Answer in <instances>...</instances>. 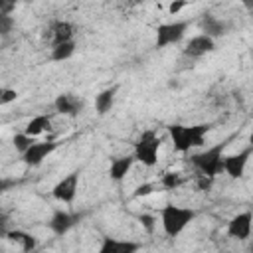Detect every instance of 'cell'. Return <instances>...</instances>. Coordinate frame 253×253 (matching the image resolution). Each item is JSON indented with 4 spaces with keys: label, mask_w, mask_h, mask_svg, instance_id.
I'll list each match as a JSON object with an SVG mask.
<instances>
[{
    "label": "cell",
    "mask_w": 253,
    "mask_h": 253,
    "mask_svg": "<svg viewBox=\"0 0 253 253\" xmlns=\"http://www.w3.org/2000/svg\"><path fill=\"white\" fill-rule=\"evenodd\" d=\"M210 125H192V126H184V125H170L168 132L170 138L174 142V148L178 152H188L192 146H202L206 134L210 132Z\"/></svg>",
    "instance_id": "cell-1"
},
{
    "label": "cell",
    "mask_w": 253,
    "mask_h": 253,
    "mask_svg": "<svg viewBox=\"0 0 253 253\" xmlns=\"http://www.w3.org/2000/svg\"><path fill=\"white\" fill-rule=\"evenodd\" d=\"M196 217V211L190 208H180L174 204H166L160 211V221L164 227V233L168 237H176L180 235Z\"/></svg>",
    "instance_id": "cell-2"
},
{
    "label": "cell",
    "mask_w": 253,
    "mask_h": 253,
    "mask_svg": "<svg viewBox=\"0 0 253 253\" xmlns=\"http://www.w3.org/2000/svg\"><path fill=\"white\" fill-rule=\"evenodd\" d=\"M223 148H225V144L219 142L211 148H206L202 152L192 154L190 160L202 174H206L210 178H215L217 174L223 172Z\"/></svg>",
    "instance_id": "cell-3"
},
{
    "label": "cell",
    "mask_w": 253,
    "mask_h": 253,
    "mask_svg": "<svg viewBox=\"0 0 253 253\" xmlns=\"http://www.w3.org/2000/svg\"><path fill=\"white\" fill-rule=\"evenodd\" d=\"M158 150H160V138L156 136L154 130H144L140 138L134 142V158L144 166H154L158 162Z\"/></svg>",
    "instance_id": "cell-4"
},
{
    "label": "cell",
    "mask_w": 253,
    "mask_h": 253,
    "mask_svg": "<svg viewBox=\"0 0 253 253\" xmlns=\"http://www.w3.org/2000/svg\"><path fill=\"white\" fill-rule=\"evenodd\" d=\"M188 30V22H170L156 28V47H166L172 43H178Z\"/></svg>",
    "instance_id": "cell-5"
},
{
    "label": "cell",
    "mask_w": 253,
    "mask_h": 253,
    "mask_svg": "<svg viewBox=\"0 0 253 253\" xmlns=\"http://www.w3.org/2000/svg\"><path fill=\"white\" fill-rule=\"evenodd\" d=\"M77 190H79V170H73L69 172L67 176H63L51 190L53 198L63 202V204H73L75 196H77Z\"/></svg>",
    "instance_id": "cell-6"
},
{
    "label": "cell",
    "mask_w": 253,
    "mask_h": 253,
    "mask_svg": "<svg viewBox=\"0 0 253 253\" xmlns=\"http://www.w3.org/2000/svg\"><path fill=\"white\" fill-rule=\"evenodd\" d=\"M57 148V142L55 140H43V142H36L34 140V144L22 154V160H24V164H28V166H40L53 150Z\"/></svg>",
    "instance_id": "cell-7"
},
{
    "label": "cell",
    "mask_w": 253,
    "mask_h": 253,
    "mask_svg": "<svg viewBox=\"0 0 253 253\" xmlns=\"http://www.w3.org/2000/svg\"><path fill=\"white\" fill-rule=\"evenodd\" d=\"M251 227H253V213L251 211H241L237 215H233L227 223V235L239 241H245L251 235Z\"/></svg>",
    "instance_id": "cell-8"
},
{
    "label": "cell",
    "mask_w": 253,
    "mask_h": 253,
    "mask_svg": "<svg viewBox=\"0 0 253 253\" xmlns=\"http://www.w3.org/2000/svg\"><path fill=\"white\" fill-rule=\"evenodd\" d=\"M251 152H253V146H249V148H245V150H241L237 154L223 156V172L229 178H233V180L241 178L243 172H245V168H247V160H249Z\"/></svg>",
    "instance_id": "cell-9"
},
{
    "label": "cell",
    "mask_w": 253,
    "mask_h": 253,
    "mask_svg": "<svg viewBox=\"0 0 253 253\" xmlns=\"http://www.w3.org/2000/svg\"><path fill=\"white\" fill-rule=\"evenodd\" d=\"M79 219H81V213H69L63 210H57V211H53V215L49 219V229L55 235H65L73 225H77Z\"/></svg>",
    "instance_id": "cell-10"
},
{
    "label": "cell",
    "mask_w": 253,
    "mask_h": 253,
    "mask_svg": "<svg viewBox=\"0 0 253 253\" xmlns=\"http://www.w3.org/2000/svg\"><path fill=\"white\" fill-rule=\"evenodd\" d=\"M213 47H215L213 38H210V36H206V34H200V36L190 38V42H188L186 47H184V53L190 55V57H200V55H204V53L213 51Z\"/></svg>",
    "instance_id": "cell-11"
},
{
    "label": "cell",
    "mask_w": 253,
    "mask_h": 253,
    "mask_svg": "<svg viewBox=\"0 0 253 253\" xmlns=\"http://www.w3.org/2000/svg\"><path fill=\"white\" fill-rule=\"evenodd\" d=\"M53 105H55V111H57V113L67 115V117H77V115L81 113V109H83V101L77 99V97L71 95V93H61V95H57V99H55Z\"/></svg>",
    "instance_id": "cell-12"
},
{
    "label": "cell",
    "mask_w": 253,
    "mask_h": 253,
    "mask_svg": "<svg viewBox=\"0 0 253 253\" xmlns=\"http://www.w3.org/2000/svg\"><path fill=\"white\" fill-rule=\"evenodd\" d=\"M134 160H136L134 156H119V158H113V160H111V168H109V176H111V180H115V182L125 180L126 174L130 172Z\"/></svg>",
    "instance_id": "cell-13"
},
{
    "label": "cell",
    "mask_w": 253,
    "mask_h": 253,
    "mask_svg": "<svg viewBox=\"0 0 253 253\" xmlns=\"http://www.w3.org/2000/svg\"><path fill=\"white\" fill-rule=\"evenodd\" d=\"M138 249L140 245L134 241H119L113 237H103L101 243V253H134Z\"/></svg>",
    "instance_id": "cell-14"
},
{
    "label": "cell",
    "mask_w": 253,
    "mask_h": 253,
    "mask_svg": "<svg viewBox=\"0 0 253 253\" xmlns=\"http://www.w3.org/2000/svg\"><path fill=\"white\" fill-rule=\"evenodd\" d=\"M200 28H202V32H204L206 36H210V38H219V36H223L225 30H227V26H225L221 20H217L215 16H211V14H208V12L202 14Z\"/></svg>",
    "instance_id": "cell-15"
},
{
    "label": "cell",
    "mask_w": 253,
    "mask_h": 253,
    "mask_svg": "<svg viewBox=\"0 0 253 253\" xmlns=\"http://www.w3.org/2000/svg\"><path fill=\"white\" fill-rule=\"evenodd\" d=\"M117 85H113V87H107V89H103L97 97H95V111H97V115L99 117H103V115H107L111 109H113V105H115V95H117Z\"/></svg>",
    "instance_id": "cell-16"
},
{
    "label": "cell",
    "mask_w": 253,
    "mask_h": 253,
    "mask_svg": "<svg viewBox=\"0 0 253 253\" xmlns=\"http://www.w3.org/2000/svg\"><path fill=\"white\" fill-rule=\"evenodd\" d=\"M4 237H6L8 241H12V243H18L20 249L26 251V253H30V251L36 249V237H34L32 233H28V231H22V229H10V231L4 233Z\"/></svg>",
    "instance_id": "cell-17"
},
{
    "label": "cell",
    "mask_w": 253,
    "mask_h": 253,
    "mask_svg": "<svg viewBox=\"0 0 253 253\" xmlns=\"http://www.w3.org/2000/svg\"><path fill=\"white\" fill-rule=\"evenodd\" d=\"M49 32H51V47L57 45V43L73 40V24L71 22H65V20L55 22Z\"/></svg>",
    "instance_id": "cell-18"
},
{
    "label": "cell",
    "mask_w": 253,
    "mask_h": 253,
    "mask_svg": "<svg viewBox=\"0 0 253 253\" xmlns=\"http://www.w3.org/2000/svg\"><path fill=\"white\" fill-rule=\"evenodd\" d=\"M49 126H51V117H47V115H38V117H34V119L28 121L24 132L30 134V136H38V134L49 130Z\"/></svg>",
    "instance_id": "cell-19"
},
{
    "label": "cell",
    "mask_w": 253,
    "mask_h": 253,
    "mask_svg": "<svg viewBox=\"0 0 253 253\" xmlns=\"http://www.w3.org/2000/svg\"><path fill=\"white\" fill-rule=\"evenodd\" d=\"M73 53H75V42H73V40L63 42V43H57V45L51 47V59H53V61H65V59H69Z\"/></svg>",
    "instance_id": "cell-20"
},
{
    "label": "cell",
    "mask_w": 253,
    "mask_h": 253,
    "mask_svg": "<svg viewBox=\"0 0 253 253\" xmlns=\"http://www.w3.org/2000/svg\"><path fill=\"white\" fill-rule=\"evenodd\" d=\"M160 184H162L166 190H176V188H180V186L184 184V178H182V174H178V172H166V174L162 176Z\"/></svg>",
    "instance_id": "cell-21"
},
{
    "label": "cell",
    "mask_w": 253,
    "mask_h": 253,
    "mask_svg": "<svg viewBox=\"0 0 253 253\" xmlns=\"http://www.w3.org/2000/svg\"><path fill=\"white\" fill-rule=\"evenodd\" d=\"M14 148L20 152V154H24L32 144H34V136H30V134H26V132H18V134H14Z\"/></svg>",
    "instance_id": "cell-22"
},
{
    "label": "cell",
    "mask_w": 253,
    "mask_h": 253,
    "mask_svg": "<svg viewBox=\"0 0 253 253\" xmlns=\"http://www.w3.org/2000/svg\"><path fill=\"white\" fill-rule=\"evenodd\" d=\"M138 221H140V225L144 227L146 233H154V229H156V219H154V215H150V213H140V215H138Z\"/></svg>",
    "instance_id": "cell-23"
},
{
    "label": "cell",
    "mask_w": 253,
    "mask_h": 253,
    "mask_svg": "<svg viewBox=\"0 0 253 253\" xmlns=\"http://www.w3.org/2000/svg\"><path fill=\"white\" fill-rule=\"evenodd\" d=\"M12 26H14V18L10 14H6V16L0 14V34L2 36H8L12 32Z\"/></svg>",
    "instance_id": "cell-24"
},
{
    "label": "cell",
    "mask_w": 253,
    "mask_h": 253,
    "mask_svg": "<svg viewBox=\"0 0 253 253\" xmlns=\"http://www.w3.org/2000/svg\"><path fill=\"white\" fill-rule=\"evenodd\" d=\"M16 4H18V0H0V14L2 16L12 14L16 10Z\"/></svg>",
    "instance_id": "cell-25"
},
{
    "label": "cell",
    "mask_w": 253,
    "mask_h": 253,
    "mask_svg": "<svg viewBox=\"0 0 253 253\" xmlns=\"http://www.w3.org/2000/svg\"><path fill=\"white\" fill-rule=\"evenodd\" d=\"M16 97H18L16 89H2V97H0V103H2V105H8V103L16 101Z\"/></svg>",
    "instance_id": "cell-26"
},
{
    "label": "cell",
    "mask_w": 253,
    "mask_h": 253,
    "mask_svg": "<svg viewBox=\"0 0 253 253\" xmlns=\"http://www.w3.org/2000/svg\"><path fill=\"white\" fill-rule=\"evenodd\" d=\"M152 192H154V186L152 184H140V186H136V190L132 192V196L134 198H140V196H148Z\"/></svg>",
    "instance_id": "cell-27"
},
{
    "label": "cell",
    "mask_w": 253,
    "mask_h": 253,
    "mask_svg": "<svg viewBox=\"0 0 253 253\" xmlns=\"http://www.w3.org/2000/svg\"><path fill=\"white\" fill-rule=\"evenodd\" d=\"M188 6V0H174L170 6H168V12L170 14H178L182 8H186Z\"/></svg>",
    "instance_id": "cell-28"
},
{
    "label": "cell",
    "mask_w": 253,
    "mask_h": 253,
    "mask_svg": "<svg viewBox=\"0 0 253 253\" xmlns=\"http://www.w3.org/2000/svg\"><path fill=\"white\" fill-rule=\"evenodd\" d=\"M210 184H211V178H210V176H206V174H202V176H200V182H198L200 190H208V188H210Z\"/></svg>",
    "instance_id": "cell-29"
},
{
    "label": "cell",
    "mask_w": 253,
    "mask_h": 253,
    "mask_svg": "<svg viewBox=\"0 0 253 253\" xmlns=\"http://www.w3.org/2000/svg\"><path fill=\"white\" fill-rule=\"evenodd\" d=\"M132 2H134V4H140V2H144V0H132Z\"/></svg>",
    "instance_id": "cell-30"
},
{
    "label": "cell",
    "mask_w": 253,
    "mask_h": 253,
    "mask_svg": "<svg viewBox=\"0 0 253 253\" xmlns=\"http://www.w3.org/2000/svg\"><path fill=\"white\" fill-rule=\"evenodd\" d=\"M249 140H251V144H253V134H251V138H249Z\"/></svg>",
    "instance_id": "cell-31"
},
{
    "label": "cell",
    "mask_w": 253,
    "mask_h": 253,
    "mask_svg": "<svg viewBox=\"0 0 253 253\" xmlns=\"http://www.w3.org/2000/svg\"><path fill=\"white\" fill-rule=\"evenodd\" d=\"M249 249H251V251H253V243H251V245H249Z\"/></svg>",
    "instance_id": "cell-32"
}]
</instances>
